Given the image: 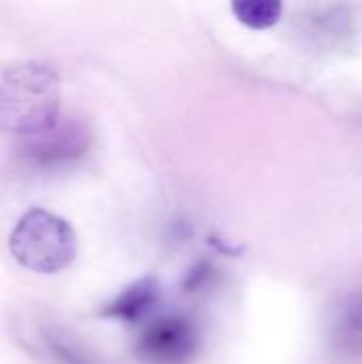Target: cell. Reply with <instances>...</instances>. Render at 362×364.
Returning <instances> with one entry per match:
<instances>
[{"label": "cell", "mask_w": 362, "mask_h": 364, "mask_svg": "<svg viewBox=\"0 0 362 364\" xmlns=\"http://www.w3.org/2000/svg\"><path fill=\"white\" fill-rule=\"evenodd\" d=\"M60 77L43 62H21L0 75V126L15 134L47 128L60 117Z\"/></svg>", "instance_id": "obj_1"}, {"label": "cell", "mask_w": 362, "mask_h": 364, "mask_svg": "<svg viewBox=\"0 0 362 364\" xmlns=\"http://www.w3.org/2000/svg\"><path fill=\"white\" fill-rule=\"evenodd\" d=\"M9 250L23 269L38 275H53L75 262L79 243L64 218L47 209H30L15 224Z\"/></svg>", "instance_id": "obj_2"}, {"label": "cell", "mask_w": 362, "mask_h": 364, "mask_svg": "<svg viewBox=\"0 0 362 364\" xmlns=\"http://www.w3.org/2000/svg\"><path fill=\"white\" fill-rule=\"evenodd\" d=\"M92 134L77 119H55L43 130L21 134L17 156L32 171H60L77 164L90 151Z\"/></svg>", "instance_id": "obj_3"}, {"label": "cell", "mask_w": 362, "mask_h": 364, "mask_svg": "<svg viewBox=\"0 0 362 364\" xmlns=\"http://www.w3.org/2000/svg\"><path fill=\"white\" fill-rule=\"evenodd\" d=\"M134 348L145 364H188L201 348V328L188 314H164L145 324Z\"/></svg>", "instance_id": "obj_4"}, {"label": "cell", "mask_w": 362, "mask_h": 364, "mask_svg": "<svg viewBox=\"0 0 362 364\" xmlns=\"http://www.w3.org/2000/svg\"><path fill=\"white\" fill-rule=\"evenodd\" d=\"M362 32V17L346 0L318 2L305 15V34L326 51L350 49Z\"/></svg>", "instance_id": "obj_5"}, {"label": "cell", "mask_w": 362, "mask_h": 364, "mask_svg": "<svg viewBox=\"0 0 362 364\" xmlns=\"http://www.w3.org/2000/svg\"><path fill=\"white\" fill-rule=\"evenodd\" d=\"M333 354L348 364H362V290L348 296L329 328Z\"/></svg>", "instance_id": "obj_6"}, {"label": "cell", "mask_w": 362, "mask_h": 364, "mask_svg": "<svg viewBox=\"0 0 362 364\" xmlns=\"http://www.w3.org/2000/svg\"><path fill=\"white\" fill-rule=\"evenodd\" d=\"M160 301V282L156 277H143L124 288L117 296H113L102 307V318L122 320V322H139L154 311Z\"/></svg>", "instance_id": "obj_7"}, {"label": "cell", "mask_w": 362, "mask_h": 364, "mask_svg": "<svg viewBox=\"0 0 362 364\" xmlns=\"http://www.w3.org/2000/svg\"><path fill=\"white\" fill-rule=\"evenodd\" d=\"M41 346L53 364H98L87 348L55 326H45L41 331Z\"/></svg>", "instance_id": "obj_8"}, {"label": "cell", "mask_w": 362, "mask_h": 364, "mask_svg": "<svg viewBox=\"0 0 362 364\" xmlns=\"http://www.w3.org/2000/svg\"><path fill=\"white\" fill-rule=\"evenodd\" d=\"M235 17L250 30L273 28L284 13V0H230Z\"/></svg>", "instance_id": "obj_9"}]
</instances>
